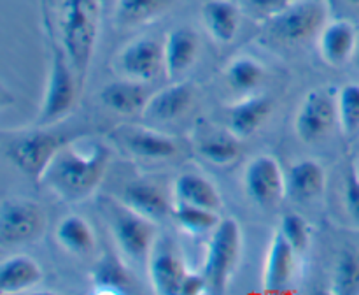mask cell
<instances>
[{
	"instance_id": "obj_7",
	"label": "cell",
	"mask_w": 359,
	"mask_h": 295,
	"mask_svg": "<svg viewBox=\"0 0 359 295\" xmlns=\"http://www.w3.org/2000/svg\"><path fill=\"white\" fill-rule=\"evenodd\" d=\"M74 137L51 130V126H35L7 146V158L11 164L28 178L39 181L56 151Z\"/></svg>"
},
{
	"instance_id": "obj_32",
	"label": "cell",
	"mask_w": 359,
	"mask_h": 295,
	"mask_svg": "<svg viewBox=\"0 0 359 295\" xmlns=\"http://www.w3.org/2000/svg\"><path fill=\"white\" fill-rule=\"evenodd\" d=\"M339 125L346 136H353L359 130V84L347 83L337 93Z\"/></svg>"
},
{
	"instance_id": "obj_3",
	"label": "cell",
	"mask_w": 359,
	"mask_h": 295,
	"mask_svg": "<svg viewBox=\"0 0 359 295\" xmlns=\"http://www.w3.org/2000/svg\"><path fill=\"white\" fill-rule=\"evenodd\" d=\"M242 253V230L235 218H221L210 232L203 260V276L210 294L226 291L228 283L238 266Z\"/></svg>"
},
{
	"instance_id": "obj_18",
	"label": "cell",
	"mask_w": 359,
	"mask_h": 295,
	"mask_svg": "<svg viewBox=\"0 0 359 295\" xmlns=\"http://www.w3.org/2000/svg\"><path fill=\"white\" fill-rule=\"evenodd\" d=\"M326 186V171L312 158L297 162L286 172V195L294 202H311L318 199Z\"/></svg>"
},
{
	"instance_id": "obj_8",
	"label": "cell",
	"mask_w": 359,
	"mask_h": 295,
	"mask_svg": "<svg viewBox=\"0 0 359 295\" xmlns=\"http://www.w3.org/2000/svg\"><path fill=\"white\" fill-rule=\"evenodd\" d=\"M46 211L27 197H6L0 204V239L4 244H25L44 234Z\"/></svg>"
},
{
	"instance_id": "obj_6",
	"label": "cell",
	"mask_w": 359,
	"mask_h": 295,
	"mask_svg": "<svg viewBox=\"0 0 359 295\" xmlns=\"http://www.w3.org/2000/svg\"><path fill=\"white\" fill-rule=\"evenodd\" d=\"M328 0H293L266 21L270 34L279 41L294 44L321 34L328 23Z\"/></svg>"
},
{
	"instance_id": "obj_37",
	"label": "cell",
	"mask_w": 359,
	"mask_h": 295,
	"mask_svg": "<svg viewBox=\"0 0 359 295\" xmlns=\"http://www.w3.org/2000/svg\"><path fill=\"white\" fill-rule=\"evenodd\" d=\"M353 62H354V65H356L358 69H359V37H358V44H356V49H354Z\"/></svg>"
},
{
	"instance_id": "obj_26",
	"label": "cell",
	"mask_w": 359,
	"mask_h": 295,
	"mask_svg": "<svg viewBox=\"0 0 359 295\" xmlns=\"http://www.w3.org/2000/svg\"><path fill=\"white\" fill-rule=\"evenodd\" d=\"M91 281L97 294H126L132 284L126 266L111 253H104L95 263Z\"/></svg>"
},
{
	"instance_id": "obj_36",
	"label": "cell",
	"mask_w": 359,
	"mask_h": 295,
	"mask_svg": "<svg viewBox=\"0 0 359 295\" xmlns=\"http://www.w3.org/2000/svg\"><path fill=\"white\" fill-rule=\"evenodd\" d=\"M293 2V0H249L251 7H255L256 11H259L265 16H272V14L279 13L283 7H286L287 4Z\"/></svg>"
},
{
	"instance_id": "obj_35",
	"label": "cell",
	"mask_w": 359,
	"mask_h": 295,
	"mask_svg": "<svg viewBox=\"0 0 359 295\" xmlns=\"http://www.w3.org/2000/svg\"><path fill=\"white\" fill-rule=\"evenodd\" d=\"M203 291H209L207 288V280L203 276V273H191L188 270V274L184 276V281H182L181 287V295H196L203 294Z\"/></svg>"
},
{
	"instance_id": "obj_13",
	"label": "cell",
	"mask_w": 359,
	"mask_h": 295,
	"mask_svg": "<svg viewBox=\"0 0 359 295\" xmlns=\"http://www.w3.org/2000/svg\"><path fill=\"white\" fill-rule=\"evenodd\" d=\"M200 53V39L193 28L177 27L168 32L163 42L165 74L168 79L179 81L196 62Z\"/></svg>"
},
{
	"instance_id": "obj_34",
	"label": "cell",
	"mask_w": 359,
	"mask_h": 295,
	"mask_svg": "<svg viewBox=\"0 0 359 295\" xmlns=\"http://www.w3.org/2000/svg\"><path fill=\"white\" fill-rule=\"evenodd\" d=\"M344 202L349 216L359 225V174L354 165L349 167L344 181Z\"/></svg>"
},
{
	"instance_id": "obj_15",
	"label": "cell",
	"mask_w": 359,
	"mask_h": 295,
	"mask_svg": "<svg viewBox=\"0 0 359 295\" xmlns=\"http://www.w3.org/2000/svg\"><path fill=\"white\" fill-rule=\"evenodd\" d=\"M273 111L272 98L266 95H248L235 102L228 111V132L244 140L255 136Z\"/></svg>"
},
{
	"instance_id": "obj_4",
	"label": "cell",
	"mask_w": 359,
	"mask_h": 295,
	"mask_svg": "<svg viewBox=\"0 0 359 295\" xmlns=\"http://www.w3.org/2000/svg\"><path fill=\"white\" fill-rule=\"evenodd\" d=\"M79 84V77L70 65L62 46H53L48 83H46L44 97H42V105L35 125L53 126L63 122L76 105Z\"/></svg>"
},
{
	"instance_id": "obj_5",
	"label": "cell",
	"mask_w": 359,
	"mask_h": 295,
	"mask_svg": "<svg viewBox=\"0 0 359 295\" xmlns=\"http://www.w3.org/2000/svg\"><path fill=\"white\" fill-rule=\"evenodd\" d=\"M105 211L116 246L123 256L130 262L149 260L156 242L154 221L133 211L123 200H107Z\"/></svg>"
},
{
	"instance_id": "obj_24",
	"label": "cell",
	"mask_w": 359,
	"mask_h": 295,
	"mask_svg": "<svg viewBox=\"0 0 359 295\" xmlns=\"http://www.w3.org/2000/svg\"><path fill=\"white\" fill-rule=\"evenodd\" d=\"M202 20L210 37L217 42H231L241 27V9L231 0H207Z\"/></svg>"
},
{
	"instance_id": "obj_30",
	"label": "cell",
	"mask_w": 359,
	"mask_h": 295,
	"mask_svg": "<svg viewBox=\"0 0 359 295\" xmlns=\"http://www.w3.org/2000/svg\"><path fill=\"white\" fill-rule=\"evenodd\" d=\"M332 291L337 295L359 294V253L354 249H344L337 258Z\"/></svg>"
},
{
	"instance_id": "obj_28",
	"label": "cell",
	"mask_w": 359,
	"mask_h": 295,
	"mask_svg": "<svg viewBox=\"0 0 359 295\" xmlns=\"http://www.w3.org/2000/svg\"><path fill=\"white\" fill-rule=\"evenodd\" d=\"M172 218L181 230L191 235L210 234L221 221L217 211L193 206V204L177 202V200H174V204H172Z\"/></svg>"
},
{
	"instance_id": "obj_23",
	"label": "cell",
	"mask_w": 359,
	"mask_h": 295,
	"mask_svg": "<svg viewBox=\"0 0 359 295\" xmlns=\"http://www.w3.org/2000/svg\"><path fill=\"white\" fill-rule=\"evenodd\" d=\"M172 193L177 202L193 204V206L207 207L212 211H219L223 207V200L216 185L198 172L189 171L179 174L172 186Z\"/></svg>"
},
{
	"instance_id": "obj_31",
	"label": "cell",
	"mask_w": 359,
	"mask_h": 295,
	"mask_svg": "<svg viewBox=\"0 0 359 295\" xmlns=\"http://www.w3.org/2000/svg\"><path fill=\"white\" fill-rule=\"evenodd\" d=\"M198 151L205 160L214 165H231L241 155V139L235 136H217L203 137L198 143Z\"/></svg>"
},
{
	"instance_id": "obj_33",
	"label": "cell",
	"mask_w": 359,
	"mask_h": 295,
	"mask_svg": "<svg viewBox=\"0 0 359 295\" xmlns=\"http://www.w3.org/2000/svg\"><path fill=\"white\" fill-rule=\"evenodd\" d=\"M279 230L283 232L286 241L293 246L298 255L305 253V249L309 248V242H311V225H309V221L302 214H284L283 220H280Z\"/></svg>"
},
{
	"instance_id": "obj_20",
	"label": "cell",
	"mask_w": 359,
	"mask_h": 295,
	"mask_svg": "<svg viewBox=\"0 0 359 295\" xmlns=\"http://www.w3.org/2000/svg\"><path fill=\"white\" fill-rule=\"evenodd\" d=\"M42 280V269L30 255H11L0 263V294H23L37 287Z\"/></svg>"
},
{
	"instance_id": "obj_12",
	"label": "cell",
	"mask_w": 359,
	"mask_h": 295,
	"mask_svg": "<svg viewBox=\"0 0 359 295\" xmlns=\"http://www.w3.org/2000/svg\"><path fill=\"white\" fill-rule=\"evenodd\" d=\"M195 88L186 81H172L168 86L154 91L144 109V118L151 123H168L179 119L191 109Z\"/></svg>"
},
{
	"instance_id": "obj_25",
	"label": "cell",
	"mask_w": 359,
	"mask_h": 295,
	"mask_svg": "<svg viewBox=\"0 0 359 295\" xmlns=\"http://www.w3.org/2000/svg\"><path fill=\"white\" fill-rule=\"evenodd\" d=\"M55 237L63 249L72 255H90L97 248V235L86 218L69 214L58 223Z\"/></svg>"
},
{
	"instance_id": "obj_1",
	"label": "cell",
	"mask_w": 359,
	"mask_h": 295,
	"mask_svg": "<svg viewBox=\"0 0 359 295\" xmlns=\"http://www.w3.org/2000/svg\"><path fill=\"white\" fill-rule=\"evenodd\" d=\"M109 164L111 151L104 143L74 137L56 151L39 183L63 202H83L97 192Z\"/></svg>"
},
{
	"instance_id": "obj_21",
	"label": "cell",
	"mask_w": 359,
	"mask_h": 295,
	"mask_svg": "<svg viewBox=\"0 0 359 295\" xmlns=\"http://www.w3.org/2000/svg\"><path fill=\"white\" fill-rule=\"evenodd\" d=\"M149 97L151 95L144 88V83L126 79V77H123L121 81L105 84L100 90L102 104L111 109V111L118 112V114L126 116L144 112Z\"/></svg>"
},
{
	"instance_id": "obj_29",
	"label": "cell",
	"mask_w": 359,
	"mask_h": 295,
	"mask_svg": "<svg viewBox=\"0 0 359 295\" xmlns=\"http://www.w3.org/2000/svg\"><path fill=\"white\" fill-rule=\"evenodd\" d=\"M223 74L231 90L238 91V93H249L255 88H258V84L263 81V77H265V67L258 60L252 58V56L241 55L235 56L224 67Z\"/></svg>"
},
{
	"instance_id": "obj_38",
	"label": "cell",
	"mask_w": 359,
	"mask_h": 295,
	"mask_svg": "<svg viewBox=\"0 0 359 295\" xmlns=\"http://www.w3.org/2000/svg\"><path fill=\"white\" fill-rule=\"evenodd\" d=\"M351 4H353V6H359V0H349Z\"/></svg>"
},
{
	"instance_id": "obj_2",
	"label": "cell",
	"mask_w": 359,
	"mask_h": 295,
	"mask_svg": "<svg viewBox=\"0 0 359 295\" xmlns=\"http://www.w3.org/2000/svg\"><path fill=\"white\" fill-rule=\"evenodd\" d=\"M100 0H65L60 18V46L83 83L100 35Z\"/></svg>"
},
{
	"instance_id": "obj_16",
	"label": "cell",
	"mask_w": 359,
	"mask_h": 295,
	"mask_svg": "<svg viewBox=\"0 0 359 295\" xmlns=\"http://www.w3.org/2000/svg\"><path fill=\"white\" fill-rule=\"evenodd\" d=\"M359 34L351 21H328L318 35V46L321 58L333 67H340L353 60Z\"/></svg>"
},
{
	"instance_id": "obj_19",
	"label": "cell",
	"mask_w": 359,
	"mask_h": 295,
	"mask_svg": "<svg viewBox=\"0 0 359 295\" xmlns=\"http://www.w3.org/2000/svg\"><path fill=\"white\" fill-rule=\"evenodd\" d=\"M123 143L135 157L151 162L170 160L179 151L177 140L174 137L147 126L126 129L123 133Z\"/></svg>"
},
{
	"instance_id": "obj_9",
	"label": "cell",
	"mask_w": 359,
	"mask_h": 295,
	"mask_svg": "<svg viewBox=\"0 0 359 295\" xmlns=\"http://www.w3.org/2000/svg\"><path fill=\"white\" fill-rule=\"evenodd\" d=\"M339 123L337 95L330 88H314L307 91L294 116V132L298 139L312 144L325 139Z\"/></svg>"
},
{
	"instance_id": "obj_11",
	"label": "cell",
	"mask_w": 359,
	"mask_h": 295,
	"mask_svg": "<svg viewBox=\"0 0 359 295\" xmlns=\"http://www.w3.org/2000/svg\"><path fill=\"white\" fill-rule=\"evenodd\" d=\"M118 67L126 79L149 83L165 70L163 44L153 37L135 39L121 49Z\"/></svg>"
},
{
	"instance_id": "obj_22",
	"label": "cell",
	"mask_w": 359,
	"mask_h": 295,
	"mask_svg": "<svg viewBox=\"0 0 359 295\" xmlns=\"http://www.w3.org/2000/svg\"><path fill=\"white\" fill-rule=\"evenodd\" d=\"M121 200L126 206L132 207L142 216L149 218L154 223L165 220L167 216H172V204L168 202L167 195L156 185H151V183H130L123 190Z\"/></svg>"
},
{
	"instance_id": "obj_27",
	"label": "cell",
	"mask_w": 359,
	"mask_h": 295,
	"mask_svg": "<svg viewBox=\"0 0 359 295\" xmlns=\"http://www.w3.org/2000/svg\"><path fill=\"white\" fill-rule=\"evenodd\" d=\"M175 4V0H118L116 21L121 27H139L163 16Z\"/></svg>"
},
{
	"instance_id": "obj_14",
	"label": "cell",
	"mask_w": 359,
	"mask_h": 295,
	"mask_svg": "<svg viewBox=\"0 0 359 295\" xmlns=\"http://www.w3.org/2000/svg\"><path fill=\"white\" fill-rule=\"evenodd\" d=\"M297 255L293 246L286 241L283 232L277 228L266 251L265 267H263V290L283 291L291 283L297 266Z\"/></svg>"
},
{
	"instance_id": "obj_10",
	"label": "cell",
	"mask_w": 359,
	"mask_h": 295,
	"mask_svg": "<svg viewBox=\"0 0 359 295\" xmlns=\"http://www.w3.org/2000/svg\"><path fill=\"white\" fill-rule=\"evenodd\" d=\"M244 190L258 206H276L286 195V172L272 155H258L245 165Z\"/></svg>"
},
{
	"instance_id": "obj_17",
	"label": "cell",
	"mask_w": 359,
	"mask_h": 295,
	"mask_svg": "<svg viewBox=\"0 0 359 295\" xmlns=\"http://www.w3.org/2000/svg\"><path fill=\"white\" fill-rule=\"evenodd\" d=\"M151 287L160 295H181V287L188 267L181 256L167 248H156L149 256Z\"/></svg>"
}]
</instances>
